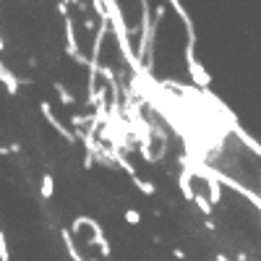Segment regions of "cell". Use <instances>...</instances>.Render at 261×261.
<instances>
[{
	"label": "cell",
	"mask_w": 261,
	"mask_h": 261,
	"mask_svg": "<svg viewBox=\"0 0 261 261\" xmlns=\"http://www.w3.org/2000/svg\"><path fill=\"white\" fill-rule=\"evenodd\" d=\"M196 34H191L188 37V47H186V63H188V73H191V79H193V84L199 86L201 92H206L209 89V84H212V79H209V73H206V68L196 60Z\"/></svg>",
	"instance_id": "6da1fadb"
},
{
	"label": "cell",
	"mask_w": 261,
	"mask_h": 261,
	"mask_svg": "<svg viewBox=\"0 0 261 261\" xmlns=\"http://www.w3.org/2000/svg\"><path fill=\"white\" fill-rule=\"evenodd\" d=\"M63 21H65V53H68L79 65H89V58L81 55V50H79V39H76V34H73V21H71V16L63 18Z\"/></svg>",
	"instance_id": "7a4b0ae2"
},
{
	"label": "cell",
	"mask_w": 261,
	"mask_h": 261,
	"mask_svg": "<svg viewBox=\"0 0 261 261\" xmlns=\"http://www.w3.org/2000/svg\"><path fill=\"white\" fill-rule=\"evenodd\" d=\"M81 222H84V227H89V230H92V241H89V243H97V248H99V253H102V256H110V253H113V248H110V243H107V238H105V232H102L99 222H97V220H92V217H81Z\"/></svg>",
	"instance_id": "3957f363"
},
{
	"label": "cell",
	"mask_w": 261,
	"mask_h": 261,
	"mask_svg": "<svg viewBox=\"0 0 261 261\" xmlns=\"http://www.w3.org/2000/svg\"><path fill=\"white\" fill-rule=\"evenodd\" d=\"M39 110H42V115H45V120L58 130V134L65 139V141H68V144H76L79 139H76V134H73V130H68V128H65L58 118H55V113H53V107H50V102H39Z\"/></svg>",
	"instance_id": "277c9868"
},
{
	"label": "cell",
	"mask_w": 261,
	"mask_h": 261,
	"mask_svg": "<svg viewBox=\"0 0 261 261\" xmlns=\"http://www.w3.org/2000/svg\"><path fill=\"white\" fill-rule=\"evenodd\" d=\"M180 165H183V170H180V175H178V188H180V193H183L186 201H193V199H196V191H193V172H191L186 157H180Z\"/></svg>",
	"instance_id": "5b68a950"
},
{
	"label": "cell",
	"mask_w": 261,
	"mask_h": 261,
	"mask_svg": "<svg viewBox=\"0 0 261 261\" xmlns=\"http://www.w3.org/2000/svg\"><path fill=\"white\" fill-rule=\"evenodd\" d=\"M232 130H235V136L241 139V141H243V144H246V146H248V149L253 151L256 157H261V144H258V141H256V139H253V136L248 134L246 128H241V125H238V123H232Z\"/></svg>",
	"instance_id": "8992f818"
},
{
	"label": "cell",
	"mask_w": 261,
	"mask_h": 261,
	"mask_svg": "<svg viewBox=\"0 0 261 261\" xmlns=\"http://www.w3.org/2000/svg\"><path fill=\"white\" fill-rule=\"evenodd\" d=\"M193 204L199 206V212H201V214L206 217V220H209V217H212V204H209V196H204V193H196Z\"/></svg>",
	"instance_id": "52a82bcc"
},
{
	"label": "cell",
	"mask_w": 261,
	"mask_h": 261,
	"mask_svg": "<svg viewBox=\"0 0 261 261\" xmlns=\"http://www.w3.org/2000/svg\"><path fill=\"white\" fill-rule=\"evenodd\" d=\"M55 92H58V97H60V102L65 105V107H71V105H76V97L68 92V89H65V86L63 84H55Z\"/></svg>",
	"instance_id": "ba28073f"
},
{
	"label": "cell",
	"mask_w": 261,
	"mask_h": 261,
	"mask_svg": "<svg viewBox=\"0 0 261 261\" xmlns=\"http://www.w3.org/2000/svg\"><path fill=\"white\" fill-rule=\"evenodd\" d=\"M53 191H55V178L45 175L42 178V199H53Z\"/></svg>",
	"instance_id": "9c48e42d"
},
{
	"label": "cell",
	"mask_w": 261,
	"mask_h": 261,
	"mask_svg": "<svg viewBox=\"0 0 261 261\" xmlns=\"http://www.w3.org/2000/svg\"><path fill=\"white\" fill-rule=\"evenodd\" d=\"M134 186H136V188H139L144 196H154V193H157V188L151 186L149 180H144V178H134Z\"/></svg>",
	"instance_id": "30bf717a"
},
{
	"label": "cell",
	"mask_w": 261,
	"mask_h": 261,
	"mask_svg": "<svg viewBox=\"0 0 261 261\" xmlns=\"http://www.w3.org/2000/svg\"><path fill=\"white\" fill-rule=\"evenodd\" d=\"M92 8H94V16L99 21H107V3H105V0H94Z\"/></svg>",
	"instance_id": "8fae6325"
},
{
	"label": "cell",
	"mask_w": 261,
	"mask_h": 261,
	"mask_svg": "<svg viewBox=\"0 0 261 261\" xmlns=\"http://www.w3.org/2000/svg\"><path fill=\"white\" fill-rule=\"evenodd\" d=\"M0 261H11V251H8V241L3 230H0Z\"/></svg>",
	"instance_id": "7c38bea8"
},
{
	"label": "cell",
	"mask_w": 261,
	"mask_h": 261,
	"mask_svg": "<svg viewBox=\"0 0 261 261\" xmlns=\"http://www.w3.org/2000/svg\"><path fill=\"white\" fill-rule=\"evenodd\" d=\"M125 222H128V225H139V222H141V214H139L136 209H128V212H125Z\"/></svg>",
	"instance_id": "4fadbf2b"
},
{
	"label": "cell",
	"mask_w": 261,
	"mask_h": 261,
	"mask_svg": "<svg viewBox=\"0 0 261 261\" xmlns=\"http://www.w3.org/2000/svg\"><path fill=\"white\" fill-rule=\"evenodd\" d=\"M167 8H170V6H157V11H154V29L160 27V21L165 18V13H167Z\"/></svg>",
	"instance_id": "5bb4252c"
},
{
	"label": "cell",
	"mask_w": 261,
	"mask_h": 261,
	"mask_svg": "<svg viewBox=\"0 0 261 261\" xmlns=\"http://www.w3.org/2000/svg\"><path fill=\"white\" fill-rule=\"evenodd\" d=\"M68 6H71V3H58V13H60L63 18H68Z\"/></svg>",
	"instance_id": "9a60e30c"
},
{
	"label": "cell",
	"mask_w": 261,
	"mask_h": 261,
	"mask_svg": "<svg viewBox=\"0 0 261 261\" xmlns=\"http://www.w3.org/2000/svg\"><path fill=\"white\" fill-rule=\"evenodd\" d=\"M84 27L89 29V32H97V27H99V24H94V18H84Z\"/></svg>",
	"instance_id": "2e32d148"
},
{
	"label": "cell",
	"mask_w": 261,
	"mask_h": 261,
	"mask_svg": "<svg viewBox=\"0 0 261 261\" xmlns=\"http://www.w3.org/2000/svg\"><path fill=\"white\" fill-rule=\"evenodd\" d=\"M172 256H175V258H186V251H180V248H175V251H172Z\"/></svg>",
	"instance_id": "e0dca14e"
},
{
	"label": "cell",
	"mask_w": 261,
	"mask_h": 261,
	"mask_svg": "<svg viewBox=\"0 0 261 261\" xmlns=\"http://www.w3.org/2000/svg\"><path fill=\"white\" fill-rule=\"evenodd\" d=\"M3 154H11V146H0V157Z\"/></svg>",
	"instance_id": "ac0fdd59"
},
{
	"label": "cell",
	"mask_w": 261,
	"mask_h": 261,
	"mask_svg": "<svg viewBox=\"0 0 261 261\" xmlns=\"http://www.w3.org/2000/svg\"><path fill=\"white\" fill-rule=\"evenodd\" d=\"M3 50H6V39H3V37H0V53H3Z\"/></svg>",
	"instance_id": "d6986e66"
},
{
	"label": "cell",
	"mask_w": 261,
	"mask_h": 261,
	"mask_svg": "<svg viewBox=\"0 0 261 261\" xmlns=\"http://www.w3.org/2000/svg\"><path fill=\"white\" fill-rule=\"evenodd\" d=\"M217 261H230V258H227L225 253H220V256H217Z\"/></svg>",
	"instance_id": "ffe728a7"
},
{
	"label": "cell",
	"mask_w": 261,
	"mask_h": 261,
	"mask_svg": "<svg viewBox=\"0 0 261 261\" xmlns=\"http://www.w3.org/2000/svg\"><path fill=\"white\" fill-rule=\"evenodd\" d=\"M86 261H99V258H86Z\"/></svg>",
	"instance_id": "44dd1931"
},
{
	"label": "cell",
	"mask_w": 261,
	"mask_h": 261,
	"mask_svg": "<svg viewBox=\"0 0 261 261\" xmlns=\"http://www.w3.org/2000/svg\"><path fill=\"white\" fill-rule=\"evenodd\" d=\"M258 180H261V178H258Z\"/></svg>",
	"instance_id": "7402d4cb"
}]
</instances>
